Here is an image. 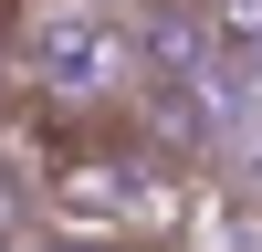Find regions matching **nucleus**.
<instances>
[{
  "instance_id": "1",
  "label": "nucleus",
  "mask_w": 262,
  "mask_h": 252,
  "mask_svg": "<svg viewBox=\"0 0 262 252\" xmlns=\"http://www.w3.org/2000/svg\"><path fill=\"white\" fill-rule=\"evenodd\" d=\"M137 147L147 137H105V126H63L53 147L32 158V210L74 242H126L137 221ZM137 252V242H126Z\"/></svg>"
},
{
  "instance_id": "2",
  "label": "nucleus",
  "mask_w": 262,
  "mask_h": 252,
  "mask_svg": "<svg viewBox=\"0 0 262 252\" xmlns=\"http://www.w3.org/2000/svg\"><path fill=\"white\" fill-rule=\"evenodd\" d=\"M126 74H137V32L116 11H95V0H42L32 11L21 84L42 105H105V95H126Z\"/></svg>"
},
{
  "instance_id": "3",
  "label": "nucleus",
  "mask_w": 262,
  "mask_h": 252,
  "mask_svg": "<svg viewBox=\"0 0 262 252\" xmlns=\"http://www.w3.org/2000/svg\"><path fill=\"white\" fill-rule=\"evenodd\" d=\"M200 32L221 53H262V0H200Z\"/></svg>"
},
{
  "instance_id": "4",
  "label": "nucleus",
  "mask_w": 262,
  "mask_h": 252,
  "mask_svg": "<svg viewBox=\"0 0 262 252\" xmlns=\"http://www.w3.org/2000/svg\"><path fill=\"white\" fill-rule=\"evenodd\" d=\"M32 252H126V242H74V231H32Z\"/></svg>"
},
{
  "instance_id": "5",
  "label": "nucleus",
  "mask_w": 262,
  "mask_h": 252,
  "mask_svg": "<svg viewBox=\"0 0 262 252\" xmlns=\"http://www.w3.org/2000/svg\"><path fill=\"white\" fill-rule=\"evenodd\" d=\"M0 252H32V231H0Z\"/></svg>"
}]
</instances>
